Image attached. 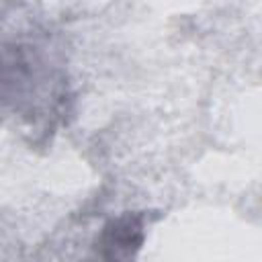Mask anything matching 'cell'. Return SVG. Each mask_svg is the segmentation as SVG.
I'll list each match as a JSON object with an SVG mask.
<instances>
[{
	"mask_svg": "<svg viewBox=\"0 0 262 262\" xmlns=\"http://www.w3.org/2000/svg\"><path fill=\"white\" fill-rule=\"evenodd\" d=\"M143 244V221L139 215H123L104 225L96 239V252L108 260L135 256Z\"/></svg>",
	"mask_w": 262,
	"mask_h": 262,
	"instance_id": "obj_1",
	"label": "cell"
}]
</instances>
